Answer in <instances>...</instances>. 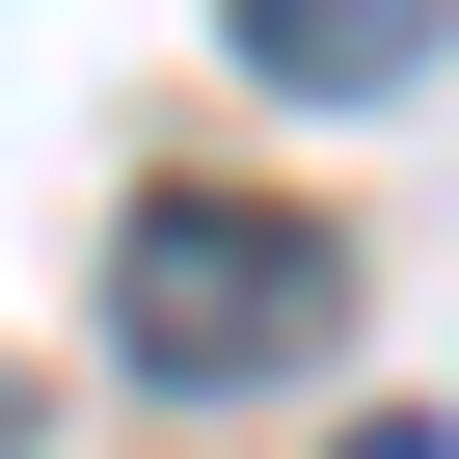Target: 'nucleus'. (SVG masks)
<instances>
[{"label":"nucleus","mask_w":459,"mask_h":459,"mask_svg":"<svg viewBox=\"0 0 459 459\" xmlns=\"http://www.w3.org/2000/svg\"><path fill=\"white\" fill-rule=\"evenodd\" d=\"M325 298H351V271L298 244V216H244V189H162L135 244H108V351L189 378V405H216V378H271V351H325Z\"/></svg>","instance_id":"f257e3e1"},{"label":"nucleus","mask_w":459,"mask_h":459,"mask_svg":"<svg viewBox=\"0 0 459 459\" xmlns=\"http://www.w3.org/2000/svg\"><path fill=\"white\" fill-rule=\"evenodd\" d=\"M216 28H244L298 108H351V82H405V55H432V0H216Z\"/></svg>","instance_id":"f03ea898"},{"label":"nucleus","mask_w":459,"mask_h":459,"mask_svg":"<svg viewBox=\"0 0 459 459\" xmlns=\"http://www.w3.org/2000/svg\"><path fill=\"white\" fill-rule=\"evenodd\" d=\"M351 459H459V432H351Z\"/></svg>","instance_id":"7ed1b4c3"}]
</instances>
